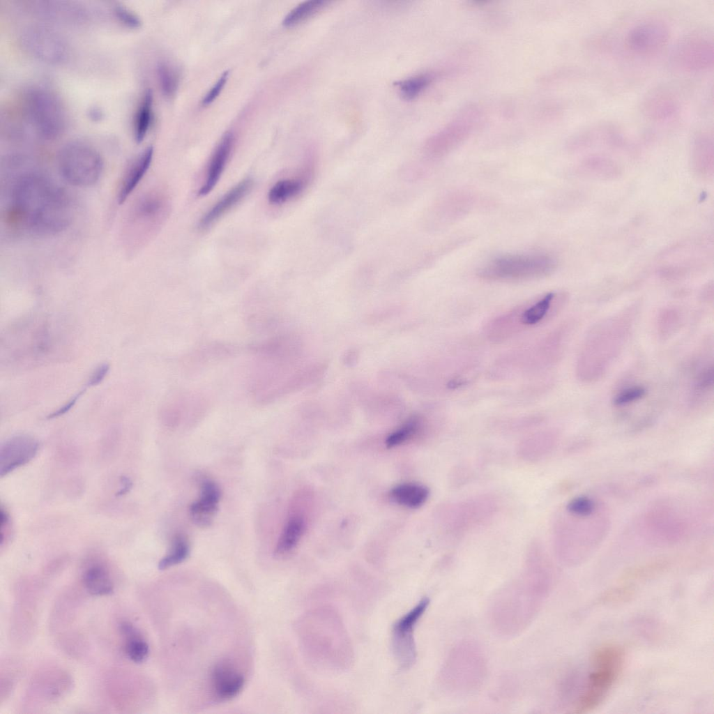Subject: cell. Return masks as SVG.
<instances>
[{"mask_svg":"<svg viewBox=\"0 0 714 714\" xmlns=\"http://www.w3.org/2000/svg\"><path fill=\"white\" fill-rule=\"evenodd\" d=\"M8 220L26 232L53 235L64 230L73 216L66 192L49 176L28 171L15 178L7 202Z\"/></svg>","mask_w":714,"mask_h":714,"instance_id":"obj_1","label":"cell"},{"mask_svg":"<svg viewBox=\"0 0 714 714\" xmlns=\"http://www.w3.org/2000/svg\"><path fill=\"white\" fill-rule=\"evenodd\" d=\"M20 106L22 123L40 139L54 140L64 132L66 110L52 91L42 86L29 87L23 92Z\"/></svg>","mask_w":714,"mask_h":714,"instance_id":"obj_2","label":"cell"},{"mask_svg":"<svg viewBox=\"0 0 714 714\" xmlns=\"http://www.w3.org/2000/svg\"><path fill=\"white\" fill-rule=\"evenodd\" d=\"M623 652L613 644L598 648L592 657V670L574 708L577 713L590 712L607 698L621 673Z\"/></svg>","mask_w":714,"mask_h":714,"instance_id":"obj_3","label":"cell"},{"mask_svg":"<svg viewBox=\"0 0 714 714\" xmlns=\"http://www.w3.org/2000/svg\"><path fill=\"white\" fill-rule=\"evenodd\" d=\"M559 299V295L548 293L494 319L487 328L489 338L501 341L523 329L542 323L556 312L560 306Z\"/></svg>","mask_w":714,"mask_h":714,"instance_id":"obj_4","label":"cell"},{"mask_svg":"<svg viewBox=\"0 0 714 714\" xmlns=\"http://www.w3.org/2000/svg\"><path fill=\"white\" fill-rule=\"evenodd\" d=\"M57 165L61 176L69 184L88 187L99 180L104 162L100 153L93 146L75 141L61 148Z\"/></svg>","mask_w":714,"mask_h":714,"instance_id":"obj_5","label":"cell"},{"mask_svg":"<svg viewBox=\"0 0 714 714\" xmlns=\"http://www.w3.org/2000/svg\"><path fill=\"white\" fill-rule=\"evenodd\" d=\"M555 266L554 259L548 255H512L491 261L479 271L478 275L487 280H526L546 276Z\"/></svg>","mask_w":714,"mask_h":714,"instance_id":"obj_6","label":"cell"},{"mask_svg":"<svg viewBox=\"0 0 714 714\" xmlns=\"http://www.w3.org/2000/svg\"><path fill=\"white\" fill-rule=\"evenodd\" d=\"M19 40L30 55L47 63H61L69 55L68 45L65 38L47 26H26L21 30Z\"/></svg>","mask_w":714,"mask_h":714,"instance_id":"obj_7","label":"cell"},{"mask_svg":"<svg viewBox=\"0 0 714 714\" xmlns=\"http://www.w3.org/2000/svg\"><path fill=\"white\" fill-rule=\"evenodd\" d=\"M713 63V41L701 33H692L681 38L670 56L671 67L683 73L705 71L712 68Z\"/></svg>","mask_w":714,"mask_h":714,"instance_id":"obj_8","label":"cell"},{"mask_svg":"<svg viewBox=\"0 0 714 714\" xmlns=\"http://www.w3.org/2000/svg\"><path fill=\"white\" fill-rule=\"evenodd\" d=\"M428 605V598H423L409 612L397 619L393 626L392 650L402 669H409L416 662L417 654L413 636L414 629Z\"/></svg>","mask_w":714,"mask_h":714,"instance_id":"obj_9","label":"cell"},{"mask_svg":"<svg viewBox=\"0 0 714 714\" xmlns=\"http://www.w3.org/2000/svg\"><path fill=\"white\" fill-rule=\"evenodd\" d=\"M669 38L668 24L662 20L651 19L639 22L629 29L625 45L632 54L647 56L662 50Z\"/></svg>","mask_w":714,"mask_h":714,"instance_id":"obj_10","label":"cell"},{"mask_svg":"<svg viewBox=\"0 0 714 714\" xmlns=\"http://www.w3.org/2000/svg\"><path fill=\"white\" fill-rule=\"evenodd\" d=\"M639 109L642 115L651 121L666 122L678 114L680 102L671 90L658 86L642 97Z\"/></svg>","mask_w":714,"mask_h":714,"instance_id":"obj_11","label":"cell"},{"mask_svg":"<svg viewBox=\"0 0 714 714\" xmlns=\"http://www.w3.org/2000/svg\"><path fill=\"white\" fill-rule=\"evenodd\" d=\"M39 443L33 436L18 434L6 440L0 450V476L8 474L30 462L38 450Z\"/></svg>","mask_w":714,"mask_h":714,"instance_id":"obj_12","label":"cell"},{"mask_svg":"<svg viewBox=\"0 0 714 714\" xmlns=\"http://www.w3.org/2000/svg\"><path fill=\"white\" fill-rule=\"evenodd\" d=\"M624 136L621 129L613 122L600 121L589 125L577 133L570 142L575 149H586L597 145H621Z\"/></svg>","mask_w":714,"mask_h":714,"instance_id":"obj_13","label":"cell"},{"mask_svg":"<svg viewBox=\"0 0 714 714\" xmlns=\"http://www.w3.org/2000/svg\"><path fill=\"white\" fill-rule=\"evenodd\" d=\"M220 490L213 481L205 480L202 483L200 496L198 500L190 505V515L192 521L197 526H210L218 508Z\"/></svg>","mask_w":714,"mask_h":714,"instance_id":"obj_14","label":"cell"},{"mask_svg":"<svg viewBox=\"0 0 714 714\" xmlns=\"http://www.w3.org/2000/svg\"><path fill=\"white\" fill-rule=\"evenodd\" d=\"M211 682L216 696L222 700L235 697L242 690L245 678L242 674L227 663L217 664L211 673Z\"/></svg>","mask_w":714,"mask_h":714,"instance_id":"obj_15","label":"cell"},{"mask_svg":"<svg viewBox=\"0 0 714 714\" xmlns=\"http://www.w3.org/2000/svg\"><path fill=\"white\" fill-rule=\"evenodd\" d=\"M234 144V136L231 132H227L217 146L206 173L204 183L199 190V195L204 196L212 191L218 182Z\"/></svg>","mask_w":714,"mask_h":714,"instance_id":"obj_16","label":"cell"},{"mask_svg":"<svg viewBox=\"0 0 714 714\" xmlns=\"http://www.w3.org/2000/svg\"><path fill=\"white\" fill-rule=\"evenodd\" d=\"M153 155V148H146L128 166L121 181L118 202L123 204L138 185L148 171Z\"/></svg>","mask_w":714,"mask_h":714,"instance_id":"obj_17","label":"cell"},{"mask_svg":"<svg viewBox=\"0 0 714 714\" xmlns=\"http://www.w3.org/2000/svg\"><path fill=\"white\" fill-rule=\"evenodd\" d=\"M713 130H698L694 135L691 144L692 163L696 171L706 175L713 172Z\"/></svg>","mask_w":714,"mask_h":714,"instance_id":"obj_18","label":"cell"},{"mask_svg":"<svg viewBox=\"0 0 714 714\" xmlns=\"http://www.w3.org/2000/svg\"><path fill=\"white\" fill-rule=\"evenodd\" d=\"M252 185L250 178H245L233 187L222 196L202 218L199 227L206 229L240 202L250 191Z\"/></svg>","mask_w":714,"mask_h":714,"instance_id":"obj_19","label":"cell"},{"mask_svg":"<svg viewBox=\"0 0 714 714\" xmlns=\"http://www.w3.org/2000/svg\"><path fill=\"white\" fill-rule=\"evenodd\" d=\"M83 584L89 593L94 595L111 594L114 585L110 576L101 564L94 563L84 570L82 574Z\"/></svg>","mask_w":714,"mask_h":714,"instance_id":"obj_20","label":"cell"},{"mask_svg":"<svg viewBox=\"0 0 714 714\" xmlns=\"http://www.w3.org/2000/svg\"><path fill=\"white\" fill-rule=\"evenodd\" d=\"M429 495V489L418 483L401 484L390 492V497L395 503L410 508L420 507L427 500Z\"/></svg>","mask_w":714,"mask_h":714,"instance_id":"obj_21","label":"cell"},{"mask_svg":"<svg viewBox=\"0 0 714 714\" xmlns=\"http://www.w3.org/2000/svg\"><path fill=\"white\" fill-rule=\"evenodd\" d=\"M120 631L126 637L125 652L136 663L144 662L149 654V646L139 631L130 623L120 624Z\"/></svg>","mask_w":714,"mask_h":714,"instance_id":"obj_22","label":"cell"},{"mask_svg":"<svg viewBox=\"0 0 714 714\" xmlns=\"http://www.w3.org/2000/svg\"><path fill=\"white\" fill-rule=\"evenodd\" d=\"M305 529V522L302 517L294 516L291 517L284 526L279 538L275 549V554L277 556L284 555L294 549L301 540Z\"/></svg>","mask_w":714,"mask_h":714,"instance_id":"obj_23","label":"cell"},{"mask_svg":"<svg viewBox=\"0 0 714 714\" xmlns=\"http://www.w3.org/2000/svg\"><path fill=\"white\" fill-rule=\"evenodd\" d=\"M153 95L147 90L136 111L133 121V135L138 143L143 141L151 126L152 120Z\"/></svg>","mask_w":714,"mask_h":714,"instance_id":"obj_24","label":"cell"},{"mask_svg":"<svg viewBox=\"0 0 714 714\" xmlns=\"http://www.w3.org/2000/svg\"><path fill=\"white\" fill-rule=\"evenodd\" d=\"M190 553L187 538L181 534L174 536L168 554L158 563V569L165 570L184 561Z\"/></svg>","mask_w":714,"mask_h":714,"instance_id":"obj_25","label":"cell"},{"mask_svg":"<svg viewBox=\"0 0 714 714\" xmlns=\"http://www.w3.org/2000/svg\"><path fill=\"white\" fill-rule=\"evenodd\" d=\"M303 183L296 179H283L275 183L270 189L268 199L272 204L285 202L294 197L302 189Z\"/></svg>","mask_w":714,"mask_h":714,"instance_id":"obj_26","label":"cell"},{"mask_svg":"<svg viewBox=\"0 0 714 714\" xmlns=\"http://www.w3.org/2000/svg\"><path fill=\"white\" fill-rule=\"evenodd\" d=\"M327 2L324 0H309L302 2L286 15L282 24L291 26L301 22L320 10Z\"/></svg>","mask_w":714,"mask_h":714,"instance_id":"obj_27","label":"cell"},{"mask_svg":"<svg viewBox=\"0 0 714 714\" xmlns=\"http://www.w3.org/2000/svg\"><path fill=\"white\" fill-rule=\"evenodd\" d=\"M583 172L590 173L595 176H610L609 173H616V164L609 158L600 155H593L585 158L580 165Z\"/></svg>","mask_w":714,"mask_h":714,"instance_id":"obj_28","label":"cell"},{"mask_svg":"<svg viewBox=\"0 0 714 714\" xmlns=\"http://www.w3.org/2000/svg\"><path fill=\"white\" fill-rule=\"evenodd\" d=\"M157 74L162 93L167 97L173 96L178 86V77L174 68L165 63L157 67Z\"/></svg>","mask_w":714,"mask_h":714,"instance_id":"obj_29","label":"cell"},{"mask_svg":"<svg viewBox=\"0 0 714 714\" xmlns=\"http://www.w3.org/2000/svg\"><path fill=\"white\" fill-rule=\"evenodd\" d=\"M429 78L425 76H416L397 82L396 86L406 100L415 98L426 87Z\"/></svg>","mask_w":714,"mask_h":714,"instance_id":"obj_30","label":"cell"},{"mask_svg":"<svg viewBox=\"0 0 714 714\" xmlns=\"http://www.w3.org/2000/svg\"><path fill=\"white\" fill-rule=\"evenodd\" d=\"M420 426V420L418 418H413L408 421L404 425L397 431L389 435L386 441L388 448H393L405 442L411 437Z\"/></svg>","mask_w":714,"mask_h":714,"instance_id":"obj_31","label":"cell"},{"mask_svg":"<svg viewBox=\"0 0 714 714\" xmlns=\"http://www.w3.org/2000/svg\"><path fill=\"white\" fill-rule=\"evenodd\" d=\"M114 16L124 25L131 28L140 26V17L132 10L122 4H116L113 7Z\"/></svg>","mask_w":714,"mask_h":714,"instance_id":"obj_32","label":"cell"},{"mask_svg":"<svg viewBox=\"0 0 714 714\" xmlns=\"http://www.w3.org/2000/svg\"><path fill=\"white\" fill-rule=\"evenodd\" d=\"M595 509V505L593 501L586 497H579L572 500L568 505V510L575 515H589Z\"/></svg>","mask_w":714,"mask_h":714,"instance_id":"obj_33","label":"cell"},{"mask_svg":"<svg viewBox=\"0 0 714 714\" xmlns=\"http://www.w3.org/2000/svg\"><path fill=\"white\" fill-rule=\"evenodd\" d=\"M646 394V390L641 386H634L620 392L614 398L615 405L622 406L639 400Z\"/></svg>","mask_w":714,"mask_h":714,"instance_id":"obj_34","label":"cell"},{"mask_svg":"<svg viewBox=\"0 0 714 714\" xmlns=\"http://www.w3.org/2000/svg\"><path fill=\"white\" fill-rule=\"evenodd\" d=\"M632 595V591L629 587L616 588L606 593L602 600L606 602H621L625 601Z\"/></svg>","mask_w":714,"mask_h":714,"instance_id":"obj_35","label":"cell"},{"mask_svg":"<svg viewBox=\"0 0 714 714\" xmlns=\"http://www.w3.org/2000/svg\"><path fill=\"white\" fill-rule=\"evenodd\" d=\"M229 75V71H225L214 86L206 93L202 100V104L207 105L211 103L220 94L223 89Z\"/></svg>","mask_w":714,"mask_h":714,"instance_id":"obj_36","label":"cell"},{"mask_svg":"<svg viewBox=\"0 0 714 714\" xmlns=\"http://www.w3.org/2000/svg\"><path fill=\"white\" fill-rule=\"evenodd\" d=\"M109 367V365L106 363L98 366L89 377L86 383V388L99 384L107 374Z\"/></svg>","mask_w":714,"mask_h":714,"instance_id":"obj_37","label":"cell"},{"mask_svg":"<svg viewBox=\"0 0 714 714\" xmlns=\"http://www.w3.org/2000/svg\"><path fill=\"white\" fill-rule=\"evenodd\" d=\"M85 390L86 388L83 390L76 394L75 395L73 396L66 404L61 406L56 411L49 414L47 418L48 419L57 418L68 412L75 406L77 401L78 400V399L80 397V396L82 395Z\"/></svg>","mask_w":714,"mask_h":714,"instance_id":"obj_38","label":"cell"},{"mask_svg":"<svg viewBox=\"0 0 714 714\" xmlns=\"http://www.w3.org/2000/svg\"><path fill=\"white\" fill-rule=\"evenodd\" d=\"M121 489L116 493V496H121L125 495L126 494L129 492L130 490L132 488V483L131 480L129 478H128L127 476H121Z\"/></svg>","mask_w":714,"mask_h":714,"instance_id":"obj_39","label":"cell"},{"mask_svg":"<svg viewBox=\"0 0 714 714\" xmlns=\"http://www.w3.org/2000/svg\"><path fill=\"white\" fill-rule=\"evenodd\" d=\"M89 116L93 121L100 120L103 116L102 112L98 107H93L89 112Z\"/></svg>","mask_w":714,"mask_h":714,"instance_id":"obj_40","label":"cell"}]
</instances>
